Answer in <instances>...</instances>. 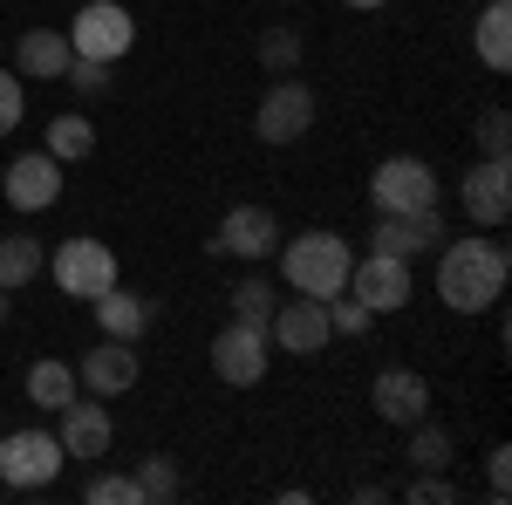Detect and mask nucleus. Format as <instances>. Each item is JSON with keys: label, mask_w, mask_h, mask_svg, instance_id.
<instances>
[{"label": "nucleus", "mask_w": 512, "mask_h": 505, "mask_svg": "<svg viewBox=\"0 0 512 505\" xmlns=\"http://www.w3.org/2000/svg\"><path fill=\"white\" fill-rule=\"evenodd\" d=\"M512 253L499 239H444L437 253V301L451 314H492L506 294Z\"/></svg>", "instance_id": "obj_1"}, {"label": "nucleus", "mask_w": 512, "mask_h": 505, "mask_svg": "<svg viewBox=\"0 0 512 505\" xmlns=\"http://www.w3.org/2000/svg\"><path fill=\"white\" fill-rule=\"evenodd\" d=\"M274 253H280V280H287V294L335 301V294L349 287L355 253H349V239L328 233V226H315V233H301V239H280Z\"/></svg>", "instance_id": "obj_2"}, {"label": "nucleus", "mask_w": 512, "mask_h": 505, "mask_svg": "<svg viewBox=\"0 0 512 505\" xmlns=\"http://www.w3.org/2000/svg\"><path fill=\"white\" fill-rule=\"evenodd\" d=\"M62 465H69V451L55 430H7L0 437V485L7 492H41L62 478Z\"/></svg>", "instance_id": "obj_3"}, {"label": "nucleus", "mask_w": 512, "mask_h": 505, "mask_svg": "<svg viewBox=\"0 0 512 505\" xmlns=\"http://www.w3.org/2000/svg\"><path fill=\"white\" fill-rule=\"evenodd\" d=\"M48 273H55V287L69 294V301H96V294H110L117 287V253L103 246V239H62L55 253H48Z\"/></svg>", "instance_id": "obj_4"}, {"label": "nucleus", "mask_w": 512, "mask_h": 505, "mask_svg": "<svg viewBox=\"0 0 512 505\" xmlns=\"http://www.w3.org/2000/svg\"><path fill=\"white\" fill-rule=\"evenodd\" d=\"M315 89H308V82L301 76H280L274 89H267V96H260V110H253V130H260V144H294V137H308V130H315Z\"/></svg>", "instance_id": "obj_5"}, {"label": "nucleus", "mask_w": 512, "mask_h": 505, "mask_svg": "<svg viewBox=\"0 0 512 505\" xmlns=\"http://www.w3.org/2000/svg\"><path fill=\"white\" fill-rule=\"evenodd\" d=\"M69 48L89 55V62H123V55L137 48V21H130V7H117V0H82L76 28H69Z\"/></svg>", "instance_id": "obj_6"}, {"label": "nucleus", "mask_w": 512, "mask_h": 505, "mask_svg": "<svg viewBox=\"0 0 512 505\" xmlns=\"http://www.w3.org/2000/svg\"><path fill=\"white\" fill-rule=\"evenodd\" d=\"M369 205L376 212H424V205H437V171L424 157H383L369 171Z\"/></svg>", "instance_id": "obj_7"}, {"label": "nucleus", "mask_w": 512, "mask_h": 505, "mask_svg": "<svg viewBox=\"0 0 512 505\" xmlns=\"http://www.w3.org/2000/svg\"><path fill=\"white\" fill-rule=\"evenodd\" d=\"M267 362H274V342H267V328H246V321H226L219 335H212V376L233 389H253L267 376Z\"/></svg>", "instance_id": "obj_8"}, {"label": "nucleus", "mask_w": 512, "mask_h": 505, "mask_svg": "<svg viewBox=\"0 0 512 505\" xmlns=\"http://www.w3.org/2000/svg\"><path fill=\"white\" fill-rule=\"evenodd\" d=\"M267 342L287 355H321L328 342H335V328H328V301H308V294H287L274 308V321H267Z\"/></svg>", "instance_id": "obj_9"}, {"label": "nucleus", "mask_w": 512, "mask_h": 505, "mask_svg": "<svg viewBox=\"0 0 512 505\" xmlns=\"http://www.w3.org/2000/svg\"><path fill=\"white\" fill-rule=\"evenodd\" d=\"M274 246H280V219L267 212V205H233V212L219 219V233H212V253L246 260V267L274 260Z\"/></svg>", "instance_id": "obj_10"}, {"label": "nucleus", "mask_w": 512, "mask_h": 505, "mask_svg": "<svg viewBox=\"0 0 512 505\" xmlns=\"http://www.w3.org/2000/svg\"><path fill=\"white\" fill-rule=\"evenodd\" d=\"M437 246H444L437 205H424V212H376V226H369V253H390V260H417V253H437Z\"/></svg>", "instance_id": "obj_11"}, {"label": "nucleus", "mask_w": 512, "mask_h": 505, "mask_svg": "<svg viewBox=\"0 0 512 505\" xmlns=\"http://www.w3.org/2000/svg\"><path fill=\"white\" fill-rule=\"evenodd\" d=\"M342 294H355L369 314H396L403 301H410V260H390V253H362L349 267V287Z\"/></svg>", "instance_id": "obj_12"}, {"label": "nucleus", "mask_w": 512, "mask_h": 505, "mask_svg": "<svg viewBox=\"0 0 512 505\" xmlns=\"http://www.w3.org/2000/svg\"><path fill=\"white\" fill-rule=\"evenodd\" d=\"M458 198H465L472 226H506L512 219V157H478L465 171V185H458Z\"/></svg>", "instance_id": "obj_13"}, {"label": "nucleus", "mask_w": 512, "mask_h": 505, "mask_svg": "<svg viewBox=\"0 0 512 505\" xmlns=\"http://www.w3.org/2000/svg\"><path fill=\"white\" fill-rule=\"evenodd\" d=\"M137 376H144L137 342H117V335H103V342L76 362V383L89 389V396H123V389H137Z\"/></svg>", "instance_id": "obj_14"}, {"label": "nucleus", "mask_w": 512, "mask_h": 505, "mask_svg": "<svg viewBox=\"0 0 512 505\" xmlns=\"http://www.w3.org/2000/svg\"><path fill=\"white\" fill-rule=\"evenodd\" d=\"M55 417H62V430H55V437H62V451H69V458H89V465H96V458H110L117 424H110V410H103V403H82V396H69Z\"/></svg>", "instance_id": "obj_15"}, {"label": "nucleus", "mask_w": 512, "mask_h": 505, "mask_svg": "<svg viewBox=\"0 0 512 505\" xmlns=\"http://www.w3.org/2000/svg\"><path fill=\"white\" fill-rule=\"evenodd\" d=\"M369 403H376V417L396 430H410L417 417H431V383L417 376V369H383L376 383H369Z\"/></svg>", "instance_id": "obj_16"}, {"label": "nucleus", "mask_w": 512, "mask_h": 505, "mask_svg": "<svg viewBox=\"0 0 512 505\" xmlns=\"http://www.w3.org/2000/svg\"><path fill=\"white\" fill-rule=\"evenodd\" d=\"M55 198H62V164L48 151H21L7 164V205L14 212H48Z\"/></svg>", "instance_id": "obj_17"}, {"label": "nucleus", "mask_w": 512, "mask_h": 505, "mask_svg": "<svg viewBox=\"0 0 512 505\" xmlns=\"http://www.w3.org/2000/svg\"><path fill=\"white\" fill-rule=\"evenodd\" d=\"M69 35L62 28H28V35L14 41V76H35V82H62V69H69Z\"/></svg>", "instance_id": "obj_18"}, {"label": "nucleus", "mask_w": 512, "mask_h": 505, "mask_svg": "<svg viewBox=\"0 0 512 505\" xmlns=\"http://www.w3.org/2000/svg\"><path fill=\"white\" fill-rule=\"evenodd\" d=\"M89 308H96V328H103V335H117V342H144V328H151V314H158L144 294H123V287L96 294Z\"/></svg>", "instance_id": "obj_19"}, {"label": "nucleus", "mask_w": 512, "mask_h": 505, "mask_svg": "<svg viewBox=\"0 0 512 505\" xmlns=\"http://www.w3.org/2000/svg\"><path fill=\"white\" fill-rule=\"evenodd\" d=\"M472 48L492 76L512 69V0H485V14H478V28H472Z\"/></svg>", "instance_id": "obj_20"}, {"label": "nucleus", "mask_w": 512, "mask_h": 505, "mask_svg": "<svg viewBox=\"0 0 512 505\" xmlns=\"http://www.w3.org/2000/svg\"><path fill=\"white\" fill-rule=\"evenodd\" d=\"M69 396H82L69 362H28V403H35V410H62Z\"/></svg>", "instance_id": "obj_21"}, {"label": "nucleus", "mask_w": 512, "mask_h": 505, "mask_svg": "<svg viewBox=\"0 0 512 505\" xmlns=\"http://www.w3.org/2000/svg\"><path fill=\"white\" fill-rule=\"evenodd\" d=\"M226 301H233V321H246V328H267V321H274V308H280V287H274V280H260V273H246Z\"/></svg>", "instance_id": "obj_22"}, {"label": "nucleus", "mask_w": 512, "mask_h": 505, "mask_svg": "<svg viewBox=\"0 0 512 505\" xmlns=\"http://www.w3.org/2000/svg\"><path fill=\"white\" fill-rule=\"evenodd\" d=\"M41 151L55 157V164H82V157L96 151V130H89V117H76V110H69V117L48 123V144H41Z\"/></svg>", "instance_id": "obj_23"}, {"label": "nucleus", "mask_w": 512, "mask_h": 505, "mask_svg": "<svg viewBox=\"0 0 512 505\" xmlns=\"http://www.w3.org/2000/svg\"><path fill=\"white\" fill-rule=\"evenodd\" d=\"M41 267H48V253H41L35 239H21V233L0 239V287H7V294H14V287H28Z\"/></svg>", "instance_id": "obj_24"}, {"label": "nucleus", "mask_w": 512, "mask_h": 505, "mask_svg": "<svg viewBox=\"0 0 512 505\" xmlns=\"http://www.w3.org/2000/svg\"><path fill=\"white\" fill-rule=\"evenodd\" d=\"M253 55H260V69H267V76H294V69L308 62V41L294 35V28H267V35L253 41Z\"/></svg>", "instance_id": "obj_25"}, {"label": "nucleus", "mask_w": 512, "mask_h": 505, "mask_svg": "<svg viewBox=\"0 0 512 505\" xmlns=\"http://www.w3.org/2000/svg\"><path fill=\"white\" fill-rule=\"evenodd\" d=\"M451 430H437L431 417H417L410 424V471H451Z\"/></svg>", "instance_id": "obj_26"}, {"label": "nucleus", "mask_w": 512, "mask_h": 505, "mask_svg": "<svg viewBox=\"0 0 512 505\" xmlns=\"http://www.w3.org/2000/svg\"><path fill=\"white\" fill-rule=\"evenodd\" d=\"M130 478H137V505H171L178 492H185V478H178V465H171V458H144Z\"/></svg>", "instance_id": "obj_27"}, {"label": "nucleus", "mask_w": 512, "mask_h": 505, "mask_svg": "<svg viewBox=\"0 0 512 505\" xmlns=\"http://www.w3.org/2000/svg\"><path fill=\"white\" fill-rule=\"evenodd\" d=\"M82 505H137V478H117V471H96L82 485Z\"/></svg>", "instance_id": "obj_28"}, {"label": "nucleus", "mask_w": 512, "mask_h": 505, "mask_svg": "<svg viewBox=\"0 0 512 505\" xmlns=\"http://www.w3.org/2000/svg\"><path fill=\"white\" fill-rule=\"evenodd\" d=\"M403 499H410V505H451V499H458V485H451L444 471H410Z\"/></svg>", "instance_id": "obj_29"}, {"label": "nucleus", "mask_w": 512, "mask_h": 505, "mask_svg": "<svg viewBox=\"0 0 512 505\" xmlns=\"http://www.w3.org/2000/svg\"><path fill=\"white\" fill-rule=\"evenodd\" d=\"M328 328H335V335H369V328H376V314L362 308L355 294H335V301H328Z\"/></svg>", "instance_id": "obj_30"}, {"label": "nucleus", "mask_w": 512, "mask_h": 505, "mask_svg": "<svg viewBox=\"0 0 512 505\" xmlns=\"http://www.w3.org/2000/svg\"><path fill=\"white\" fill-rule=\"evenodd\" d=\"M478 157H512V117L506 110H485L478 117Z\"/></svg>", "instance_id": "obj_31"}, {"label": "nucleus", "mask_w": 512, "mask_h": 505, "mask_svg": "<svg viewBox=\"0 0 512 505\" xmlns=\"http://www.w3.org/2000/svg\"><path fill=\"white\" fill-rule=\"evenodd\" d=\"M21 110H28V89H21L14 69H0V137H7V130H21Z\"/></svg>", "instance_id": "obj_32"}, {"label": "nucleus", "mask_w": 512, "mask_h": 505, "mask_svg": "<svg viewBox=\"0 0 512 505\" xmlns=\"http://www.w3.org/2000/svg\"><path fill=\"white\" fill-rule=\"evenodd\" d=\"M62 82H76L82 96H96V89H110V62H89V55H69V69Z\"/></svg>", "instance_id": "obj_33"}, {"label": "nucleus", "mask_w": 512, "mask_h": 505, "mask_svg": "<svg viewBox=\"0 0 512 505\" xmlns=\"http://www.w3.org/2000/svg\"><path fill=\"white\" fill-rule=\"evenodd\" d=\"M485 492H492V505L512 499V451L506 444H492V458H485Z\"/></svg>", "instance_id": "obj_34"}, {"label": "nucleus", "mask_w": 512, "mask_h": 505, "mask_svg": "<svg viewBox=\"0 0 512 505\" xmlns=\"http://www.w3.org/2000/svg\"><path fill=\"white\" fill-rule=\"evenodd\" d=\"M342 7H362V14H369V7H390V0H342Z\"/></svg>", "instance_id": "obj_35"}, {"label": "nucleus", "mask_w": 512, "mask_h": 505, "mask_svg": "<svg viewBox=\"0 0 512 505\" xmlns=\"http://www.w3.org/2000/svg\"><path fill=\"white\" fill-rule=\"evenodd\" d=\"M7 314H14V301H7V287H0V321H7Z\"/></svg>", "instance_id": "obj_36"}, {"label": "nucleus", "mask_w": 512, "mask_h": 505, "mask_svg": "<svg viewBox=\"0 0 512 505\" xmlns=\"http://www.w3.org/2000/svg\"><path fill=\"white\" fill-rule=\"evenodd\" d=\"M0 492H7V485H0Z\"/></svg>", "instance_id": "obj_37"}]
</instances>
